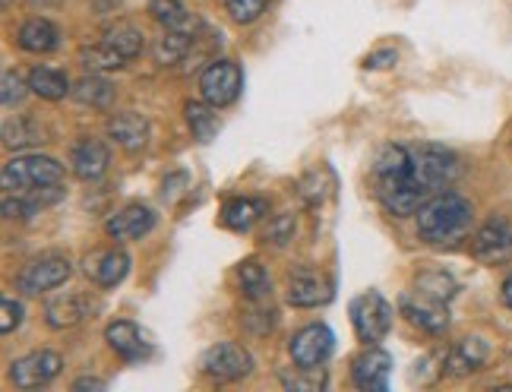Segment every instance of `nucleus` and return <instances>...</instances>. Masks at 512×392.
<instances>
[{"label":"nucleus","mask_w":512,"mask_h":392,"mask_svg":"<svg viewBox=\"0 0 512 392\" xmlns=\"http://www.w3.org/2000/svg\"><path fill=\"white\" fill-rule=\"evenodd\" d=\"M282 386L294 392H320L326 386V370L320 367H301L294 374H282Z\"/></svg>","instance_id":"473e14b6"},{"label":"nucleus","mask_w":512,"mask_h":392,"mask_svg":"<svg viewBox=\"0 0 512 392\" xmlns=\"http://www.w3.org/2000/svg\"><path fill=\"white\" fill-rule=\"evenodd\" d=\"M402 313L415 326H421L424 332H433V336L449 326L446 301H433V298H427V294H421V291H408L405 294V298H402Z\"/></svg>","instance_id":"4468645a"},{"label":"nucleus","mask_w":512,"mask_h":392,"mask_svg":"<svg viewBox=\"0 0 512 392\" xmlns=\"http://www.w3.org/2000/svg\"><path fill=\"white\" fill-rule=\"evenodd\" d=\"M73 98L80 105H89V108H108L111 98H114V86L108 80H102V76L89 73L73 86Z\"/></svg>","instance_id":"a878e982"},{"label":"nucleus","mask_w":512,"mask_h":392,"mask_svg":"<svg viewBox=\"0 0 512 392\" xmlns=\"http://www.w3.org/2000/svg\"><path fill=\"white\" fill-rule=\"evenodd\" d=\"M105 342L111 345L114 355L124 358V361H143V358H149V351H152V345L146 342L140 326L130 323V320H114V323H108Z\"/></svg>","instance_id":"2eb2a0df"},{"label":"nucleus","mask_w":512,"mask_h":392,"mask_svg":"<svg viewBox=\"0 0 512 392\" xmlns=\"http://www.w3.org/2000/svg\"><path fill=\"white\" fill-rule=\"evenodd\" d=\"M512 253V222L509 219H490L475 234V257L484 263L506 260Z\"/></svg>","instance_id":"dca6fc26"},{"label":"nucleus","mask_w":512,"mask_h":392,"mask_svg":"<svg viewBox=\"0 0 512 392\" xmlns=\"http://www.w3.org/2000/svg\"><path fill=\"white\" fill-rule=\"evenodd\" d=\"M102 42H108L117 54H124L127 61H133V57L143 54V32L136 26H130V23H117V26L105 29Z\"/></svg>","instance_id":"cd10ccee"},{"label":"nucleus","mask_w":512,"mask_h":392,"mask_svg":"<svg viewBox=\"0 0 512 392\" xmlns=\"http://www.w3.org/2000/svg\"><path fill=\"white\" fill-rule=\"evenodd\" d=\"M149 13L159 26L174 29V32H196V16L181 4V0H149Z\"/></svg>","instance_id":"b1692460"},{"label":"nucleus","mask_w":512,"mask_h":392,"mask_svg":"<svg viewBox=\"0 0 512 392\" xmlns=\"http://www.w3.org/2000/svg\"><path fill=\"white\" fill-rule=\"evenodd\" d=\"M7 193H26V190H38V187H51L64 181V165H57L48 155H16L4 165V174H0Z\"/></svg>","instance_id":"7ed1b4c3"},{"label":"nucleus","mask_w":512,"mask_h":392,"mask_svg":"<svg viewBox=\"0 0 512 392\" xmlns=\"http://www.w3.org/2000/svg\"><path fill=\"white\" fill-rule=\"evenodd\" d=\"M332 298V285L317 272L301 269L288 279V301L294 307H320Z\"/></svg>","instance_id":"6ab92c4d"},{"label":"nucleus","mask_w":512,"mask_h":392,"mask_svg":"<svg viewBox=\"0 0 512 392\" xmlns=\"http://www.w3.org/2000/svg\"><path fill=\"white\" fill-rule=\"evenodd\" d=\"M503 301H506V307L512 310V276L503 282Z\"/></svg>","instance_id":"a19ab883"},{"label":"nucleus","mask_w":512,"mask_h":392,"mask_svg":"<svg viewBox=\"0 0 512 392\" xmlns=\"http://www.w3.org/2000/svg\"><path fill=\"white\" fill-rule=\"evenodd\" d=\"M351 323L364 345H377L392 329V307L380 291H367L351 301Z\"/></svg>","instance_id":"20e7f679"},{"label":"nucleus","mask_w":512,"mask_h":392,"mask_svg":"<svg viewBox=\"0 0 512 392\" xmlns=\"http://www.w3.org/2000/svg\"><path fill=\"white\" fill-rule=\"evenodd\" d=\"M89 313V301L83 294H61V298H54L45 310L48 317V326L51 329H67V326H76L83 323Z\"/></svg>","instance_id":"4be33fe9"},{"label":"nucleus","mask_w":512,"mask_h":392,"mask_svg":"<svg viewBox=\"0 0 512 392\" xmlns=\"http://www.w3.org/2000/svg\"><path fill=\"white\" fill-rule=\"evenodd\" d=\"M73 389H76V392H83V389L105 392V389H108V383H105V380H95V377H83V380H76V383H73Z\"/></svg>","instance_id":"ea45409f"},{"label":"nucleus","mask_w":512,"mask_h":392,"mask_svg":"<svg viewBox=\"0 0 512 392\" xmlns=\"http://www.w3.org/2000/svg\"><path fill=\"white\" fill-rule=\"evenodd\" d=\"M23 304L19 301H13V298H4L0 301V332L4 336H10L13 329H19V323H23Z\"/></svg>","instance_id":"e433bc0d"},{"label":"nucleus","mask_w":512,"mask_h":392,"mask_svg":"<svg viewBox=\"0 0 512 392\" xmlns=\"http://www.w3.org/2000/svg\"><path fill=\"white\" fill-rule=\"evenodd\" d=\"M29 89L38 98H45V102H61L67 92H73L70 83H67V76L61 70H51V67H35L29 73Z\"/></svg>","instance_id":"393cba45"},{"label":"nucleus","mask_w":512,"mask_h":392,"mask_svg":"<svg viewBox=\"0 0 512 392\" xmlns=\"http://www.w3.org/2000/svg\"><path fill=\"white\" fill-rule=\"evenodd\" d=\"M64 358L57 351H32V355L19 358L10 364V380L16 383V389H42L48 386L57 374H61Z\"/></svg>","instance_id":"9d476101"},{"label":"nucleus","mask_w":512,"mask_h":392,"mask_svg":"<svg viewBox=\"0 0 512 392\" xmlns=\"http://www.w3.org/2000/svg\"><path fill=\"white\" fill-rule=\"evenodd\" d=\"M373 178H377L380 200L392 215H415L430 200V193L415 181V168H411V149L408 146H386L377 155L373 165Z\"/></svg>","instance_id":"f257e3e1"},{"label":"nucleus","mask_w":512,"mask_h":392,"mask_svg":"<svg viewBox=\"0 0 512 392\" xmlns=\"http://www.w3.org/2000/svg\"><path fill=\"white\" fill-rule=\"evenodd\" d=\"M415 291L427 294L433 301H449L452 294H456V282H452V276H446V272H421Z\"/></svg>","instance_id":"2f4dec72"},{"label":"nucleus","mask_w":512,"mask_h":392,"mask_svg":"<svg viewBox=\"0 0 512 392\" xmlns=\"http://www.w3.org/2000/svg\"><path fill=\"white\" fill-rule=\"evenodd\" d=\"M4 143L10 149H23V146H32V143H42V130H38L32 121H7Z\"/></svg>","instance_id":"72a5a7b5"},{"label":"nucleus","mask_w":512,"mask_h":392,"mask_svg":"<svg viewBox=\"0 0 512 392\" xmlns=\"http://www.w3.org/2000/svg\"><path fill=\"white\" fill-rule=\"evenodd\" d=\"M244 89V73L234 61H212L200 76V92L212 108H228Z\"/></svg>","instance_id":"423d86ee"},{"label":"nucleus","mask_w":512,"mask_h":392,"mask_svg":"<svg viewBox=\"0 0 512 392\" xmlns=\"http://www.w3.org/2000/svg\"><path fill=\"white\" fill-rule=\"evenodd\" d=\"M225 7H228L234 23L247 26V23H256V19L266 13L269 0H225Z\"/></svg>","instance_id":"f704fd0d"},{"label":"nucleus","mask_w":512,"mask_h":392,"mask_svg":"<svg viewBox=\"0 0 512 392\" xmlns=\"http://www.w3.org/2000/svg\"><path fill=\"white\" fill-rule=\"evenodd\" d=\"M70 260L67 257H57V253H48V257H38L29 266H23V272L16 276V288L23 294H45L61 288L70 279Z\"/></svg>","instance_id":"0eeeda50"},{"label":"nucleus","mask_w":512,"mask_h":392,"mask_svg":"<svg viewBox=\"0 0 512 392\" xmlns=\"http://www.w3.org/2000/svg\"><path fill=\"white\" fill-rule=\"evenodd\" d=\"M108 136L121 149L140 152L149 143V121L143 114H136V111H121V114H114L108 121Z\"/></svg>","instance_id":"a211bd4d"},{"label":"nucleus","mask_w":512,"mask_h":392,"mask_svg":"<svg viewBox=\"0 0 512 392\" xmlns=\"http://www.w3.org/2000/svg\"><path fill=\"white\" fill-rule=\"evenodd\" d=\"M351 377H354V386L364 389V392H386L389 389V377H392L389 351H383L377 345H367L364 355L354 358Z\"/></svg>","instance_id":"9b49d317"},{"label":"nucleus","mask_w":512,"mask_h":392,"mask_svg":"<svg viewBox=\"0 0 512 392\" xmlns=\"http://www.w3.org/2000/svg\"><path fill=\"white\" fill-rule=\"evenodd\" d=\"M203 370H206V377L219 380V383H234V380H244L250 374L253 358H250V351L238 342H219L203 355Z\"/></svg>","instance_id":"6e6552de"},{"label":"nucleus","mask_w":512,"mask_h":392,"mask_svg":"<svg viewBox=\"0 0 512 392\" xmlns=\"http://www.w3.org/2000/svg\"><path fill=\"white\" fill-rule=\"evenodd\" d=\"M396 61H399V54H396V51H377V54H370V57H367L364 67H367V70H380V67L396 64Z\"/></svg>","instance_id":"58836bf2"},{"label":"nucleus","mask_w":512,"mask_h":392,"mask_svg":"<svg viewBox=\"0 0 512 392\" xmlns=\"http://www.w3.org/2000/svg\"><path fill=\"white\" fill-rule=\"evenodd\" d=\"M266 215V203L253 200V196H238V200H228L222 209V222L231 231H250L256 222Z\"/></svg>","instance_id":"5701e85b"},{"label":"nucleus","mask_w":512,"mask_h":392,"mask_svg":"<svg viewBox=\"0 0 512 392\" xmlns=\"http://www.w3.org/2000/svg\"><path fill=\"white\" fill-rule=\"evenodd\" d=\"M471 225V203L459 193H437L421 206L418 234L427 244H452L459 241Z\"/></svg>","instance_id":"f03ea898"},{"label":"nucleus","mask_w":512,"mask_h":392,"mask_svg":"<svg viewBox=\"0 0 512 392\" xmlns=\"http://www.w3.org/2000/svg\"><path fill=\"white\" fill-rule=\"evenodd\" d=\"M291 231H294V219L291 215H279L272 225H269V231H266V238L272 241V244H285L288 238H291Z\"/></svg>","instance_id":"4c0bfd02"},{"label":"nucleus","mask_w":512,"mask_h":392,"mask_svg":"<svg viewBox=\"0 0 512 392\" xmlns=\"http://www.w3.org/2000/svg\"><path fill=\"white\" fill-rule=\"evenodd\" d=\"M32 7H54V4H61V0H29Z\"/></svg>","instance_id":"79ce46f5"},{"label":"nucleus","mask_w":512,"mask_h":392,"mask_svg":"<svg viewBox=\"0 0 512 392\" xmlns=\"http://www.w3.org/2000/svg\"><path fill=\"white\" fill-rule=\"evenodd\" d=\"M16 42L29 54H51L57 45H61V32H57V26L51 23V19L35 16V19H29V23H23Z\"/></svg>","instance_id":"412c9836"},{"label":"nucleus","mask_w":512,"mask_h":392,"mask_svg":"<svg viewBox=\"0 0 512 392\" xmlns=\"http://www.w3.org/2000/svg\"><path fill=\"white\" fill-rule=\"evenodd\" d=\"M238 282H241V291H244V298L247 301H263L266 294H269V276H266V269L256 263V260H247L238 266Z\"/></svg>","instance_id":"c756f323"},{"label":"nucleus","mask_w":512,"mask_h":392,"mask_svg":"<svg viewBox=\"0 0 512 392\" xmlns=\"http://www.w3.org/2000/svg\"><path fill=\"white\" fill-rule=\"evenodd\" d=\"M111 165V152L102 140L95 136H83L70 149V168L80 181H98Z\"/></svg>","instance_id":"f8f14e48"},{"label":"nucleus","mask_w":512,"mask_h":392,"mask_svg":"<svg viewBox=\"0 0 512 392\" xmlns=\"http://www.w3.org/2000/svg\"><path fill=\"white\" fill-rule=\"evenodd\" d=\"M487 361V342L484 339H462L456 348H449L443 358V374L449 377H468Z\"/></svg>","instance_id":"aec40b11"},{"label":"nucleus","mask_w":512,"mask_h":392,"mask_svg":"<svg viewBox=\"0 0 512 392\" xmlns=\"http://www.w3.org/2000/svg\"><path fill=\"white\" fill-rule=\"evenodd\" d=\"M80 64L89 73H108V70H121L127 64V57L117 54L108 42H98V45H86L80 51Z\"/></svg>","instance_id":"bb28decb"},{"label":"nucleus","mask_w":512,"mask_h":392,"mask_svg":"<svg viewBox=\"0 0 512 392\" xmlns=\"http://www.w3.org/2000/svg\"><path fill=\"white\" fill-rule=\"evenodd\" d=\"M190 32H174V29H165V35L155 42V61L162 67H171L177 61H184L187 51H190Z\"/></svg>","instance_id":"c85d7f7f"},{"label":"nucleus","mask_w":512,"mask_h":392,"mask_svg":"<svg viewBox=\"0 0 512 392\" xmlns=\"http://www.w3.org/2000/svg\"><path fill=\"white\" fill-rule=\"evenodd\" d=\"M155 228V212L143 203H130L121 212H114L105 231L111 234L114 241H140Z\"/></svg>","instance_id":"ddd939ff"},{"label":"nucleus","mask_w":512,"mask_h":392,"mask_svg":"<svg viewBox=\"0 0 512 392\" xmlns=\"http://www.w3.org/2000/svg\"><path fill=\"white\" fill-rule=\"evenodd\" d=\"M26 92H29V80H23V76H19L16 70H4V92H0L4 105L7 108L19 105L26 98Z\"/></svg>","instance_id":"c9c22d12"},{"label":"nucleus","mask_w":512,"mask_h":392,"mask_svg":"<svg viewBox=\"0 0 512 392\" xmlns=\"http://www.w3.org/2000/svg\"><path fill=\"white\" fill-rule=\"evenodd\" d=\"M332 348H336V336H332V329L326 323H310V326L294 332L291 342H288L294 364H301V367L326 364V358L332 355Z\"/></svg>","instance_id":"1a4fd4ad"},{"label":"nucleus","mask_w":512,"mask_h":392,"mask_svg":"<svg viewBox=\"0 0 512 392\" xmlns=\"http://www.w3.org/2000/svg\"><path fill=\"white\" fill-rule=\"evenodd\" d=\"M184 114H187V124H190V130H193L196 140L209 143L212 136H215V130H219V117L212 114V105H209V102H206V105H200V102H187Z\"/></svg>","instance_id":"7c9ffc66"},{"label":"nucleus","mask_w":512,"mask_h":392,"mask_svg":"<svg viewBox=\"0 0 512 392\" xmlns=\"http://www.w3.org/2000/svg\"><path fill=\"white\" fill-rule=\"evenodd\" d=\"M130 272V257L124 250H98L92 257H86V276L98 288H114L127 279Z\"/></svg>","instance_id":"f3484780"},{"label":"nucleus","mask_w":512,"mask_h":392,"mask_svg":"<svg viewBox=\"0 0 512 392\" xmlns=\"http://www.w3.org/2000/svg\"><path fill=\"white\" fill-rule=\"evenodd\" d=\"M411 168H415V181L433 196L437 190H443L452 178H456V155L443 146H415L411 149Z\"/></svg>","instance_id":"39448f33"}]
</instances>
